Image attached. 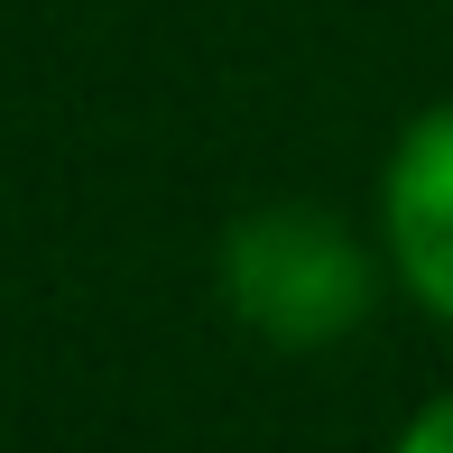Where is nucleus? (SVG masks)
<instances>
[{"label":"nucleus","instance_id":"nucleus-1","mask_svg":"<svg viewBox=\"0 0 453 453\" xmlns=\"http://www.w3.org/2000/svg\"><path fill=\"white\" fill-rule=\"evenodd\" d=\"M232 305L269 342H334L370 305V269L352 232L324 213H259L232 232Z\"/></svg>","mask_w":453,"mask_h":453},{"label":"nucleus","instance_id":"nucleus-2","mask_svg":"<svg viewBox=\"0 0 453 453\" xmlns=\"http://www.w3.org/2000/svg\"><path fill=\"white\" fill-rule=\"evenodd\" d=\"M388 241L435 315H453V111H426L388 167Z\"/></svg>","mask_w":453,"mask_h":453},{"label":"nucleus","instance_id":"nucleus-3","mask_svg":"<svg viewBox=\"0 0 453 453\" xmlns=\"http://www.w3.org/2000/svg\"><path fill=\"white\" fill-rule=\"evenodd\" d=\"M398 453H453V398H444V407H426V417L407 426V444H398Z\"/></svg>","mask_w":453,"mask_h":453}]
</instances>
